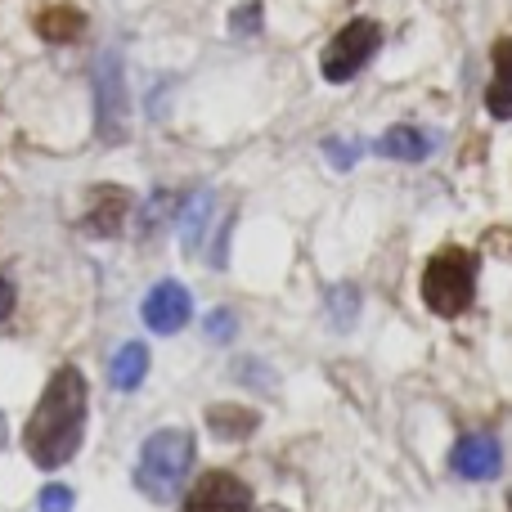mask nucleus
<instances>
[{
    "label": "nucleus",
    "instance_id": "obj_1",
    "mask_svg": "<svg viewBox=\"0 0 512 512\" xmlns=\"http://www.w3.org/2000/svg\"><path fill=\"white\" fill-rule=\"evenodd\" d=\"M81 436H86V378L72 364H63L45 382L41 400H36L32 418H27L23 450L36 468L54 472L81 450Z\"/></svg>",
    "mask_w": 512,
    "mask_h": 512
},
{
    "label": "nucleus",
    "instance_id": "obj_2",
    "mask_svg": "<svg viewBox=\"0 0 512 512\" xmlns=\"http://www.w3.org/2000/svg\"><path fill=\"white\" fill-rule=\"evenodd\" d=\"M189 468H194V432L185 427H162L140 445L135 459V486L153 504H171L185 490Z\"/></svg>",
    "mask_w": 512,
    "mask_h": 512
},
{
    "label": "nucleus",
    "instance_id": "obj_3",
    "mask_svg": "<svg viewBox=\"0 0 512 512\" xmlns=\"http://www.w3.org/2000/svg\"><path fill=\"white\" fill-rule=\"evenodd\" d=\"M477 297V261L468 248H441L423 270V301L436 315H459Z\"/></svg>",
    "mask_w": 512,
    "mask_h": 512
},
{
    "label": "nucleus",
    "instance_id": "obj_4",
    "mask_svg": "<svg viewBox=\"0 0 512 512\" xmlns=\"http://www.w3.org/2000/svg\"><path fill=\"white\" fill-rule=\"evenodd\" d=\"M126 122H131V99H126V77H122V54L108 50L95 63V131L104 144L126 140Z\"/></svg>",
    "mask_w": 512,
    "mask_h": 512
},
{
    "label": "nucleus",
    "instance_id": "obj_5",
    "mask_svg": "<svg viewBox=\"0 0 512 512\" xmlns=\"http://www.w3.org/2000/svg\"><path fill=\"white\" fill-rule=\"evenodd\" d=\"M378 41H382V32H378L373 18H351V23L324 45V54H319V72H324V81H333V86L337 81H351L355 72L373 59Z\"/></svg>",
    "mask_w": 512,
    "mask_h": 512
},
{
    "label": "nucleus",
    "instance_id": "obj_6",
    "mask_svg": "<svg viewBox=\"0 0 512 512\" xmlns=\"http://www.w3.org/2000/svg\"><path fill=\"white\" fill-rule=\"evenodd\" d=\"M140 315H144V324H149L153 333L171 337V333H180V328L189 324V315H194V301H189L185 283L162 279V283H153V288H149Z\"/></svg>",
    "mask_w": 512,
    "mask_h": 512
},
{
    "label": "nucleus",
    "instance_id": "obj_7",
    "mask_svg": "<svg viewBox=\"0 0 512 512\" xmlns=\"http://www.w3.org/2000/svg\"><path fill=\"white\" fill-rule=\"evenodd\" d=\"M185 512H252V490L234 472H207L189 490Z\"/></svg>",
    "mask_w": 512,
    "mask_h": 512
},
{
    "label": "nucleus",
    "instance_id": "obj_8",
    "mask_svg": "<svg viewBox=\"0 0 512 512\" xmlns=\"http://www.w3.org/2000/svg\"><path fill=\"white\" fill-rule=\"evenodd\" d=\"M131 212V194L122 185H95L86 198V216H81V230H90L95 239H117Z\"/></svg>",
    "mask_w": 512,
    "mask_h": 512
},
{
    "label": "nucleus",
    "instance_id": "obj_9",
    "mask_svg": "<svg viewBox=\"0 0 512 512\" xmlns=\"http://www.w3.org/2000/svg\"><path fill=\"white\" fill-rule=\"evenodd\" d=\"M450 468L459 472L463 481H490L504 472V450H499L495 436L472 432L450 450Z\"/></svg>",
    "mask_w": 512,
    "mask_h": 512
},
{
    "label": "nucleus",
    "instance_id": "obj_10",
    "mask_svg": "<svg viewBox=\"0 0 512 512\" xmlns=\"http://www.w3.org/2000/svg\"><path fill=\"white\" fill-rule=\"evenodd\" d=\"M495 77H490L486 86V108L490 117H499V122H508L512 117V36H504V41L495 45Z\"/></svg>",
    "mask_w": 512,
    "mask_h": 512
},
{
    "label": "nucleus",
    "instance_id": "obj_11",
    "mask_svg": "<svg viewBox=\"0 0 512 512\" xmlns=\"http://www.w3.org/2000/svg\"><path fill=\"white\" fill-rule=\"evenodd\" d=\"M373 153L391 162H423L432 153V140H427L418 126H391L382 140H373Z\"/></svg>",
    "mask_w": 512,
    "mask_h": 512
},
{
    "label": "nucleus",
    "instance_id": "obj_12",
    "mask_svg": "<svg viewBox=\"0 0 512 512\" xmlns=\"http://www.w3.org/2000/svg\"><path fill=\"white\" fill-rule=\"evenodd\" d=\"M144 373H149V346L144 342H126L122 351L113 355V364H108V382H113L117 391H135L144 382Z\"/></svg>",
    "mask_w": 512,
    "mask_h": 512
},
{
    "label": "nucleus",
    "instance_id": "obj_13",
    "mask_svg": "<svg viewBox=\"0 0 512 512\" xmlns=\"http://www.w3.org/2000/svg\"><path fill=\"white\" fill-rule=\"evenodd\" d=\"M207 427H212L221 441H248V436L261 427V414L243 405H212L207 409Z\"/></svg>",
    "mask_w": 512,
    "mask_h": 512
},
{
    "label": "nucleus",
    "instance_id": "obj_14",
    "mask_svg": "<svg viewBox=\"0 0 512 512\" xmlns=\"http://www.w3.org/2000/svg\"><path fill=\"white\" fill-rule=\"evenodd\" d=\"M216 198L212 194H194L180 212V248L185 252H198L203 248V234H207V216H212Z\"/></svg>",
    "mask_w": 512,
    "mask_h": 512
},
{
    "label": "nucleus",
    "instance_id": "obj_15",
    "mask_svg": "<svg viewBox=\"0 0 512 512\" xmlns=\"http://www.w3.org/2000/svg\"><path fill=\"white\" fill-rule=\"evenodd\" d=\"M36 32H41L45 41H77V36L86 32V14H81V9H68V5H54L36 18Z\"/></svg>",
    "mask_w": 512,
    "mask_h": 512
},
{
    "label": "nucleus",
    "instance_id": "obj_16",
    "mask_svg": "<svg viewBox=\"0 0 512 512\" xmlns=\"http://www.w3.org/2000/svg\"><path fill=\"white\" fill-rule=\"evenodd\" d=\"M355 315H360V288H355V283H337V288H328V324L351 328Z\"/></svg>",
    "mask_w": 512,
    "mask_h": 512
},
{
    "label": "nucleus",
    "instance_id": "obj_17",
    "mask_svg": "<svg viewBox=\"0 0 512 512\" xmlns=\"http://www.w3.org/2000/svg\"><path fill=\"white\" fill-rule=\"evenodd\" d=\"M360 153H364V144H355V140H324V158L333 162L337 171H351Z\"/></svg>",
    "mask_w": 512,
    "mask_h": 512
},
{
    "label": "nucleus",
    "instance_id": "obj_18",
    "mask_svg": "<svg viewBox=\"0 0 512 512\" xmlns=\"http://www.w3.org/2000/svg\"><path fill=\"white\" fill-rule=\"evenodd\" d=\"M256 27H261V5H256V0H248V5H239L230 14V32L234 36H252Z\"/></svg>",
    "mask_w": 512,
    "mask_h": 512
},
{
    "label": "nucleus",
    "instance_id": "obj_19",
    "mask_svg": "<svg viewBox=\"0 0 512 512\" xmlns=\"http://www.w3.org/2000/svg\"><path fill=\"white\" fill-rule=\"evenodd\" d=\"M72 504H77V499H72L68 486H45L41 499H36V508L41 512H72Z\"/></svg>",
    "mask_w": 512,
    "mask_h": 512
},
{
    "label": "nucleus",
    "instance_id": "obj_20",
    "mask_svg": "<svg viewBox=\"0 0 512 512\" xmlns=\"http://www.w3.org/2000/svg\"><path fill=\"white\" fill-rule=\"evenodd\" d=\"M207 337H212V342H230L234 337V315L230 310H216V315L207 319Z\"/></svg>",
    "mask_w": 512,
    "mask_h": 512
},
{
    "label": "nucleus",
    "instance_id": "obj_21",
    "mask_svg": "<svg viewBox=\"0 0 512 512\" xmlns=\"http://www.w3.org/2000/svg\"><path fill=\"white\" fill-rule=\"evenodd\" d=\"M171 212V194H153L149 198V212H144V234H153V225Z\"/></svg>",
    "mask_w": 512,
    "mask_h": 512
},
{
    "label": "nucleus",
    "instance_id": "obj_22",
    "mask_svg": "<svg viewBox=\"0 0 512 512\" xmlns=\"http://www.w3.org/2000/svg\"><path fill=\"white\" fill-rule=\"evenodd\" d=\"M9 310H14V283H9L5 274H0V319H5Z\"/></svg>",
    "mask_w": 512,
    "mask_h": 512
},
{
    "label": "nucleus",
    "instance_id": "obj_23",
    "mask_svg": "<svg viewBox=\"0 0 512 512\" xmlns=\"http://www.w3.org/2000/svg\"><path fill=\"white\" fill-rule=\"evenodd\" d=\"M5 436H9V427H5V414H0V450H5Z\"/></svg>",
    "mask_w": 512,
    "mask_h": 512
},
{
    "label": "nucleus",
    "instance_id": "obj_24",
    "mask_svg": "<svg viewBox=\"0 0 512 512\" xmlns=\"http://www.w3.org/2000/svg\"><path fill=\"white\" fill-rule=\"evenodd\" d=\"M508 508H512V490H508Z\"/></svg>",
    "mask_w": 512,
    "mask_h": 512
}]
</instances>
